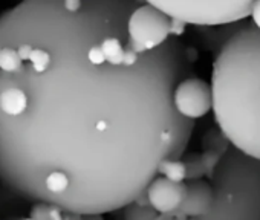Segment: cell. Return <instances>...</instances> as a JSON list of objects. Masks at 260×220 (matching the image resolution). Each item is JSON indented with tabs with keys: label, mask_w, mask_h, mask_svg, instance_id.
I'll return each instance as SVG.
<instances>
[{
	"label": "cell",
	"mask_w": 260,
	"mask_h": 220,
	"mask_svg": "<svg viewBox=\"0 0 260 220\" xmlns=\"http://www.w3.org/2000/svg\"><path fill=\"white\" fill-rule=\"evenodd\" d=\"M138 0H25L0 14V182L80 215L121 211L179 161L194 121L176 86L191 49L128 40Z\"/></svg>",
	"instance_id": "6da1fadb"
},
{
	"label": "cell",
	"mask_w": 260,
	"mask_h": 220,
	"mask_svg": "<svg viewBox=\"0 0 260 220\" xmlns=\"http://www.w3.org/2000/svg\"><path fill=\"white\" fill-rule=\"evenodd\" d=\"M214 121L234 149L260 161V29L246 22L223 42L211 67Z\"/></svg>",
	"instance_id": "7a4b0ae2"
},
{
	"label": "cell",
	"mask_w": 260,
	"mask_h": 220,
	"mask_svg": "<svg viewBox=\"0 0 260 220\" xmlns=\"http://www.w3.org/2000/svg\"><path fill=\"white\" fill-rule=\"evenodd\" d=\"M214 203L198 218L176 220H260V161L230 145L219 158L211 180Z\"/></svg>",
	"instance_id": "3957f363"
},
{
	"label": "cell",
	"mask_w": 260,
	"mask_h": 220,
	"mask_svg": "<svg viewBox=\"0 0 260 220\" xmlns=\"http://www.w3.org/2000/svg\"><path fill=\"white\" fill-rule=\"evenodd\" d=\"M173 22L194 26L237 25L251 17L252 2H152Z\"/></svg>",
	"instance_id": "277c9868"
},
{
	"label": "cell",
	"mask_w": 260,
	"mask_h": 220,
	"mask_svg": "<svg viewBox=\"0 0 260 220\" xmlns=\"http://www.w3.org/2000/svg\"><path fill=\"white\" fill-rule=\"evenodd\" d=\"M175 22L152 2H141L128 17V40L137 51L147 52L164 45L175 32Z\"/></svg>",
	"instance_id": "5b68a950"
},
{
	"label": "cell",
	"mask_w": 260,
	"mask_h": 220,
	"mask_svg": "<svg viewBox=\"0 0 260 220\" xmlns=\"http://www.w3.org/2000/svg\"><path fill=\"white\" fill-rule=\"evenodd\" d=\"M173 104L178 114L190 121L213 112L211 84L198 77H188L181 81L173 93Z\"/></svg>",
	"instance_id": "8992f818"
},
{
	"label": "cell",
	"mask_w": 260,
	"mask_h": 220,
	"mask_svg": "<svg viewBox=\"0 0 260 220\" xmlns=\"http://www.w3.org/2000/svg\"><path fill=\"white\" fill-rule=\"evenodd\" d=\"M147 203L158 212L170 217H178L185 202L187 184L182 180H173L166 176H158L146 191Z\"/></svg>",
	"instance_id": "52a82bcc"
},
{
	"label": "cell",
	"mask_w": 260,
	"mask_h": 220,
	"mask_svg": "<svg viewBox=\"0 0 260 220\" xmlns=\"http://www.w3.org/2000/svg\"><path fill=\"white\" fill-rule=\"evenodd\" d=\"M213 203H214V190L211 184L201 179L187 182L185 202L176 218L204 217L211 211Z\"/></svg>",
	"instance_id": "ba28073f"
},
{
	"label": "cell",
	"mask_w": 260,
	"mask_h": 220,
	"mask_svg": "<svg viewBox=\"0 0 260 220\" xmlns=\"http://www.w3.org/2000/svg\"><path fill=\"white\" fill-rule=\"evenodd\" d=\"M124 220H176L175 217L164 215L158 212L155 208H152L149 203H140V200L127 205L121 209Z\"/></svg>",
	"instance_id": "9c48e42d"
},
{
	"label": "cell",
	"mask_w": 260,
	"mask_h": 220,
	"mask_svg": "<svg viewBox=\"0 0 260 220\" xmlns=\"http://www.w3.org/2000/svg\"><path fill=\"white\" fill-rule=\"evenodd\" d=\"M251 22L260 29V2H252V10H251Z\"/></svg>",
	"instance_id": "30bf717a"
},
{
	"label": "cell",
	"mask_w": 260,
	"mask_h": 220,
	"mask_svg": "<svg viewBox=\"0 0 260 220\" xmlns=\"http://www.w3.org/2000/svg\"><path fill=\"white\" fill-rule=\"evenodd\" d=\"M20 220H32L31 217H26V218H20Z\"/></svg>",
	"instance_id": "8fae6325"
}]
</instances>
